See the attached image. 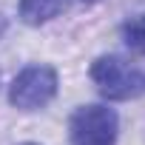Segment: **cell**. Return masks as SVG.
Returning <instances> with one entry per match:
<instances>
[{
    "mask_svg": "<svg viewBox=\"0 0 145 145\" xmlns=\"http://www.w3.org/2000/svg\"><path fill=\"white\" fill-rule=\"evenodd\" d=\"M23 145H37V142H23Z\"/></svg>",
    "mask_w": 145,
    "mask_h": 145,
    "instance_id": "obj_7",
    "label": "cell"
},
{
    "mask_svg": "<svg viewBox=\"0 0 145 145\" xmlns=\"http://www.w3.org/2000/svg\"><path fill=\"white\" fill-rule=\"evenodd\" d=\"M57 94V71L51 65H29L12 80L9 103L20 111H37Z\"/></svg>",
    "mask_w": 145,
    "mask_h": 145,
    "instance_id": "obj_3",
    "label": "cell"
},
{
    "mask_svg": "<svg viewBox=\"0 0 145 145\" xmlns=\"http://www.w3.org/2000/svg\"><path fill=\"white\" fill-rule=\"evenodd\" d=\"M120 31H122V40L131 51L145 54V14H137V17L125 20Z\"/></svg>",
    "mask_w": 145,
    "mask_h": 145,
    "instance_id": "obj_5",
    "label": "cell"
},
{
    "mask_svg": "<svg viewBox=\"0 0 145 145\" xmlns=\"http://www.w3.org/2000/svg\"><path fill=\"white\" fill-rule=\"evenodd\" d=\"M83 3H97V0H83Z\"/></svg>",
    "mask_w": 145,
    "mask_h": 145,
    "instance_id": "obj_6",
    "label": "cell"
},
{
    "mask_svg": "<svg viewBox=\"0 0 145 145\" xmlns=\"http://www.w3.org/2000/svg\"><path fill=\"white\" fill-rule=\"evenodd\" d=\"M63 9V0H20V20L26 26H43L57 17Z\"/></svg>",
    "mask_w": 145,
    "mask_h": 145,
    "instance_id": "obj_4",
    "label": "cell"
},
{
    "mask_svg": "<svg viewBox=\"0 0 145 145\" xmlns=\"http://www.w3.org/2000/svg\"><path fill=\"white\" fill-rule=\"evenodd\" d=\"M91 80L105 100H134L145 94V71L117 54H105L94 60Z\"/></svg>",
    "mask_w": 145,
    "mask_h": 145,
    "instance_id": "obj_1",
    "label": "cell"
},
{
    "mask_svg": "<svg viewBox=\"0 0 145 145\" xmlns=\"http://www.w3.org/2000/svg\"><path fill=\"white\" fill-rule=\"evenodd\" d=\"M120 134V120L108 105H83L68 120L71 145H114Z\"/></svg>",
    "mask_w": 145,
    "mask_h": 145,
    "instance_id": "obj_2",
    "label": "cell"
}]
</instances>
